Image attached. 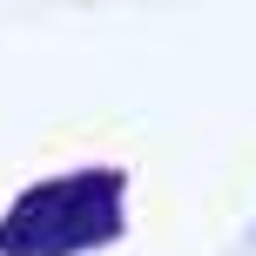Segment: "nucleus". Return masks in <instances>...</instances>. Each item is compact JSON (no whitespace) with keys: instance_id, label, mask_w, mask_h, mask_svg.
<instances>
[{"instance_id":"nucleus-1","label":"nucleus","mask_w":256,"mask_h":256,"mask_svg":"<svg viewBox=\"0 0 256 256\" xmlns=\"http://www.w3.org/2000/svg\"><path fill=\"white\" fill-rule=\"evenodd\" d=\"M122 230V176L81 168L68 182H40L0 222V256H74Z\"/></svg>"}]
</instances>
